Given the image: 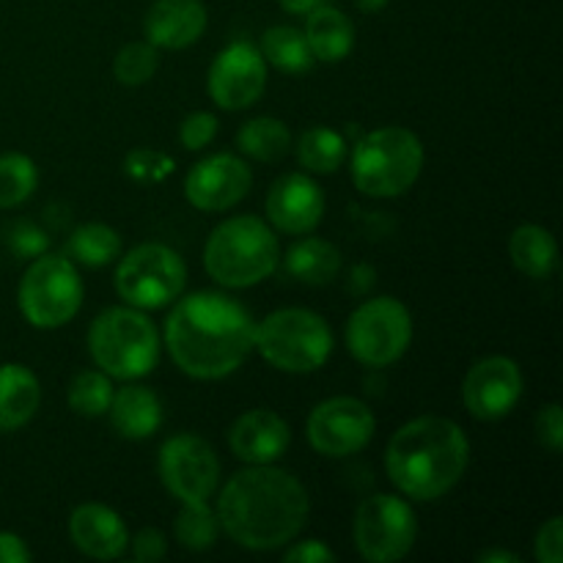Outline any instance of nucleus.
<instances>
[{
    "label": "nucleus",
    "mask_w": 563,
    "mask_h": 563,
    "mask_svg": "<svg viewBox=\"0 0 563 563\" xmlns=\"http://www.w3.org/2000/svg\"><path fill=\"white\" fill-rule=\"evenodd\" d=\"M214 135H218V119L207 110L190 113L179 126V141L187 152H201L203 146L214 141Z\"/></svg>",
    "instance_id": "nucleus-36"
},
{
    "label": "nucleus",
    "mask_w": 563,
    "mask_h": 563,
    "mask_svg": "<svg viewBox=\"0 0 563 563\" xmlns=\"http://www.w3.org/2000/svg\"><path fill=\"white\" fill-rule=\"evenodd\" d=\"M113 280L126 306L154 311L179 300L187 284V267L174 247L146 242L121 258Z\"/></svg>",
    "instance_id": "nucleus-9"
},
{
    "label": "nucleus",
    "mask_w": 563,
    "mask_h": 563,
    "mask_svg": "<svg viewBox=\"0 0 563 563\" xmlns=\"http://www.w3.org/2000/svg\"><path fill=\"white\" fill-rule=\"evenodd\" d=\"M291 443L289 423L273 410H247L229 429V445L247 465H273Z\"/></svg>",
    "instance_id": "nucleus-18"
},
{
    "label": "nucleus",
    "mask_w": 563,
    "mask_h": 563,
    "mask_svg": "<svg viewBox=\"0 0 563 563\" xmlns=\"http://www.w3.org/2000/svg\"><path fill=\"white\" fill-rule=\"evenodd\" d=\"M511 264L528 278H550L559 264V245L544 225L526 223L509 240Z\"/></svg>",
    "instance_id": "nucleus-25"
},
{
    "label": "nucleus",
    "mask_w": 563,
    "mask_h": 563,
    "mask_svg": "<svg viewBox=\"0 0 563 563\" xmlns=\"http://www.w3.org/2000/svg\"><path fill=\"white\" fill-rule=\"evenodd\" d=\"M69 537L82 555L97 561H115L130 548L124 520L102 504H82L69 517Z\"/></svg>",
    "instance_id": "nucleus-19"
},
{
    "label": "nucleus",
    "mask_w": 563,
    "mask_h": 563,
    "mask_svg": "<svg viewBox=\"0 0 563 563\" xmlns=\"http://www.w3.org/2000/svg\"><path fill=\"white\" fill-rule=\"evenodd\" d=\"M297 159L308 174H335L346 159V137L333 126H311L297 141Z\"/></svg>",
    "instance_id": "nucleus-29"
},
{
    "label": "nucleus",
    "mask_w": 563,
    "mask_h": 563,
    "mask_svg": "<svg viewBox=\"0 0 563 563\" xmlns=\"http://www.w3.org/2000/svg\"><path fill=\"white\" fill-rule=\"evenodd\" d=\"M220 520L218 511L209 509L207 500H196V504H181V511L176 515L174 537L185 550H209L218 542Z\"/></svg>",
    "instance_id": "nucleus-30"
},
{
    "label": "nucleus",
    "mask_w": 563,
    "mask_h": 563,
    "mask_svg": "<svg viewBox=\"0 0 563 563\" xmlns=\"http://www.w3.org/2000/svg\"><path fill=\"white\" fill-rule=\"evenodd\" d=\"M38 170L27 154H0V209H14L33 196Z\"/></svg>",
    "instance_id": "nucleus-31"
},
{
    "label": "nucleus",
    "mask_w": 563,
    "mask_h": 563,
    "mask_svg": "<svg viewBox=\"0 0 563 563\" xmlns=\"http://www.w3.org/2000/svg\"><path fill=\"white\" fill-rule=\"evenodd\" d=\"M88 352L99 372L132 383L152 374L159 363V333L141 308H108L91 322Z\"/></svg>",
    "instance_id": "nucleus-5"
},
{
    "label": "nucleus",
    "mask_w": 563,
    "mask_h": 563,
    "mask_svg": "<svg viewBox=\"0 0 563 563\" xmlns=\"http://www.w3.org/2000/svg\"><path fill=\"white\" fill-rule=\"evenodd\" d=\"M256 322L242 302L223 291L181 297L165 322L170 361L192 379H223L253 352Z\"/></svg>",
    "instance_id": "nucleus-1"
},
{
    "label": "nucleus",
    "mask_w": 563,
    "mask_h": 563,
    "mask_svg": "<svg viewBox=\"0 0 563 563\" xmlns=\"http://www.w3.org/2000/svg\"><path fill=\"white\" fill-rule=\"evenodd\" d=\"M306 38L313 58L322 64H339L355 47V25L344 11L319 3L306 14Z\"/></svg>",
    "instance_id": "nucleus-23"
},
{
    "label": "nucleus",
    "mask_w": 563,
    "mask_h": 563,
    "mask_svg": "<svg viewBox=\"0 0 563 563\" xmlns=\"http://www.w3.org/2000/svg\"><path fill=\"white\" fill-rule=\"evenodd\" d=\"M159 66V53L152 42H132L119 49L113 60V75L121 86H146Z\"/></svg>",
    "instance_id": "nucleus-33"
},
{
    "label": "nucleus",
    "mask_w": 563,
    "mask_h": 563,
    "mask_svg": "<svg viewBox=\"0 0 563 563\" xmlns=\"http://www.w3.org/2000/svg\"><path fill=\"white\" fill-rule=\"evenodd\" d=\"M207 5L201 0H154L143 31L157 49H185L207 31Z\"/></svg>",
    "instance_id": "nucleus-20"
},
{
    "label": "nucleus",
    "mask_w": 563,
    "mask_h": 563,
    "mask_svg": "<svg viewBox=\"0 0 563 563\" xmlns=\"http://www.w3.org/2000/svg\"><path fill=\"white\" fill-rule=\"evenodd\" d=\"M132 559L141 563H154L163 561L165 553H168V544H165V537L157 531V528H143L135 539H132Z\"/></svg>",
    "instance_id": "nucleus-39"
},
{
    "label": "nucleus",
    "mask_w": 563,
    "mask_h": 563,
    "mask_svg": "<svg viewBox=\"0 0 563 563\" xmlns=\"http://www.w3.org/2000/svg\"><path fill=\"white\" fill-rule=\"evenodd\" d=\"M280 245L275 231L253 214H240L209 234L203 245V267L214 284L225 289H251L275 273Z\"/></svg>",
    "instance_id": "nucleus-4"
},
{
    "label": "nucleus",
    "mask_w": 563,
    "mask_h": 563,
    "mask_svg": "<svg viewBox=\"0 0 563 563\" xmlns=\"http://www.w3.org/2000/svg\"><path fill=\"white\" fill-rule=\"evenodd\" d=\"M533 553L539 563H561L563 561V520L561 517H550L537 533L533 542Z\"/></svg>",
    "instance_id": "nucleus-38"
},
{
    "label": "nucleus",
    "mask_w": 563,
    "mask_h": 563,
    "mask_svg": "<svg viewBox=\"0 0 563 563\" xmlns=\"http://www.w3.org/2000/svg\"><path fill=\"white\" fill-rule=\"evenodd\" d=\"M236 146L245 157L256 159V163H275V159L289 154L291 132L280 119L258 115V119L242 124L240 135H236Z\"/></svg>",
    "instance_id": "nucleus-27"
},
{
    "label": "nucleus",
    "mask_w": 563,
    "mask_h": 563,
    "mask_svg": "<svg viewBox=\"0 0 563 563\" xmlns=\"http://www.w3.org/2000/svg\"><path fill=\"white\" fill-rule=\"evenodd\" d=\"M537 438L550 454H561L563 449V410L561 405L550 401L537 416Z\"/></svg>",
    "instance_id": "nucleus-37"
},
{
    "label": "nucleus",
    "mask_w": 563,
    "mask_h": 563,
    "mask_svg": "<svg viewBox=\"0 0 563 563\" xmlns=\"http://www.w3.org/2000/svg\"><path fill=\"white\" fill-rule=\"evenodd\" d=\"M253 350L286 374H311L333 352V330L308 308H280L256 324Z\"/></svg>",
    "instance_id": "nucleus-7"
},
{
    "label": "nucleus",
    "mask_w": 563,
    "mask_h": 563,
    "mask_svg": "<svg viewBox=\"0 0 563 563\" xmlns=\"http://www.w3.org/2000/svg\"><path fill=\"white\" fill-rule=\"evenodd\" d=\"M286 273L308 286H328L341 273V251L328 240L306 236L286 253Z\"/></svg>",
    "instance_id": "nucleus-24"
},
{
    "label": "nucleus",
    "mask_w": 563,
    "mask_h": 563,
    "mask_svg": "<svg viewBox=\"0 0 563 563\" xmlns=\"http://www.w3.org/2000/svg\"><path fill=\"white\" fill-rule=\"evenodd\" d=\"M412 344V317L396 297H374L357 306L346 322V346L368 368L399 361Z\"/></svg>",
    "instance_id": "nucleus-10"
},
{
    "label": "nucleus",
    "mask_w": 563,
    "mask_h": 563,
    "mask_svg": "<svg viewBox=\"0 0 563 563\" xmlns=\"http://www.w3.org/2000/svg\"><path fill=\"white\" fill-rule=\"evenodd\" d=\"M258 49H262L267 64L286 71V75H306V71L317 64L311 47H308L306 33H302L300 27L291 25L267 27L262 36V47Z\"/></svg>",
    "instance_id": "nucleus-26"
},
{
    "label": "nucleus",
    "mask_w": 563,
    "mask_h": 563,
    "mask_svg": "<svg viewBox=\"0 0 563 563\" xmlns=\"http://www.w3.org/2000/svg\"><path fill=\"white\" fill-rule=\"evenodd\" d=\"M253 170L236 154H212L190 168L185 179V196L201 212H225L251 192Z\"/></svg>",
    "instance_id": "nucleus-16"
},
{
    "label": "nucleus",
    "mask_w": 563,
    "mask_h": 563,
    "mask_svg": "<svg viewBox=\"0 0 563 563\" xmlns=\"http://www.w3.org/2000/svg\"><path fill=\"white\" fill-rule=\"evenodd\" d=\"M267 218L284 234H311L324 218V192L308 174H286L267 192Z\"/></svg>",
    "instance_id": "nucleus-17"
},
{
    "label": "nucleus",
    "mask_w": 563,
    "mask_h": 563,
    "mask_svg": "<svg viewBox=\"0 0 563 563\" xmlns=\"http://www.w3.org/2000/svg\"><path fill=\"white\" fill-rule=\"evenodd\" d=\"M124 170L130 179L141 181V185H157L165 176L174 174V157L159 148L137 146L124 157Z\"/></svg>",
    "instance_id": "nucleus-34"
},
{
    "label": "nucleus",
    "mask_w": 563,
    "mask_h": 563,
    "mask_svg": "<svg viewBox=\"0 0 563 563\" xmlns=\"http://www.w3.org/2000/svg\"><path fill=\"white\" fill-rule=\"evenodd\" d=\"M478 563H520L515 553H506V550H487V553L478 555Z\"/></svg>",
    "instance_id": "nucleus-42"
},
{
    "label": "nucleus",
    "mask_w": 563,
    "mask_h": 563,
    "mask_svg": "<svg viewBox=\"0 0 563 563\" xmlns=\"http://www.w3.org/2000/svg\"><path fill=\"white\" fill-rule=\"evenodd\" d=\"M69 407L82 418L108 416L110 399H113V383L104 372H80L69 383Z\"/></svg>",
    "instance_id": "nucleus-32"
},
{
    "label": "nucleus",
    "mask_w": 563,
    "mask_h": 563,
    "mask_svg": "<svg viewBox=\"0 0 563 563\" xmlns=\"http://www.w3.org/2000/svg\"><path fill=\"white\" fill-rule=\"evenodd\" d=\"M42 405L38 377L22 363L0 366V432H16L36 416Z\"/></svg>",
    "instance_id": "nucleus-22"
},
{
    "label": "nucleus",
    "mask_w": 563,
    "mask_h": 563,
    "mask_svg": "<svg viewBox=\"0 0 563 563\" xmlns=\"http://www.w3.org/2000/svg\"><path fill=\"white\" fill-rule=\"evenodd\" d=\"M280 5H284V11H289V14H308L311 9H317L319 0H280Z\"/></svg>",
    "instance_id": "nucleus-43"
},
{
    "label": "nucleus",
    "mask_w": 563,
    "mask_h": 563,
    "mask_svg": "<svg viewBox=\"0 0 563 563\" xmlns=\"http://www.w3.org/2000/svg\"><path fill=\"white\" fill-rule=\"evenodd\" d=\"M306 487L273 465H251L234 473L218 498L220 528L240 548L267 553L295 542L308 522Z\"/></svg>",
    "instance_id": "nucleus-2"
},
{
    "label": "nucleus",
    "mask_w": 563,
    "mask_h": 563,
    "mask_svg": "<svg viewBox=\"0 0 563 563\" xmlns=\"http://www.w3.org/2000/svg\"><path fill=\"white\" fill-rule=\"evenodd\" d=\"M108 416L115 432L126 440H146L163 427V405L157 394L137 383L113 390Z\"/></svg>",
    "instance_id": "nucleus-21"
},
{
    "label": "nucleus",
    "mask_w": 563,
    "mask_h": 563,
    "mask_svg": "<svg viewBox=\"0 0 563 563\" xmlns=\"http://www.w3.org/2000/svg\"><path fill=\"white\" fill-rule=\"evenodd\" d=\"M291 544V542H289ZM286 563H333L335 553L319 539H306V542H295L284 553Z\"/></svg>",
    "instance_id": "nucleus-40"
},
{
    "label": "nucleus",
    "mask_w": 563,
    "mask_h": 563,
    "mask_svg": "<svg viewBox=\"0 0 563 563\" xmlns=\"http://www.w3.org/2000/svg\"><path fill=\"white\" fill-rule=\"evenodd\" d=\"M423 170V143L407 126L366 132L352 152V181L363 196H405Z\"/></svg>",
    "instance_id": "nucleus-6"
},
{
    "label": "nucleus",
    "mask_w": 563,
    "mask_h": 563,
    "mask_svg": "<svg viewBox=\"0 0 563 563\" xmlns=\"http://www.w3.org/2000/svg\"><path fill=\"white\" fill-rule=\"evenodd\" d=\"M267 88V60L251 42H234L220 49L209 66L207 91L223 110H245L258 102Z\"/></svg>",
    "instance_id": "nucleus-14"
},
{
    "label": "nucleus",
    "mask_w": 563,
    "mask_h": 563,
    "mask_svg": "<svg viewBox=\"0 0 563 563\" xmlns=\"http://www.w3.org/2000/svg\"><path fill=\"white\" fill-rule=\"evenodd\" d=\"M355 548L372 563H396L412 550L418 537L416 511L399 495L377 493L355 511Z\"/></svg>",
    "instance_id": "nucleus-11"
},
{
    "label": "nucleus",
    "mask_w": 563,
    "mask_h": 563,
    "mask_svg": "<svg viewBox=\"0 0 563 563\" xmlns=\"http://www.w3.org/2000/svg\"><path fill=\"white\" fill-rule=\"evenodd\" d=\"M471 462V443L460 423L421 416L399 427L385 449V467L401 495L438 500L460 484Z\"/></svg>",
    "instance_id": "nucleus-3"
},
{
    "label": "nucleus",
    "mask_w": 563,
    "mask_h": 563,
    "mask_svg": "<svg viewBox=\"0 0 563 563\" xmlns=\"http://www.w3.org/2000/svg\"><path fill=\"white\" fill-rule=\"evenodd\" d=\"M374 412L355 396H333L311 410L306 423L308 443L317 454L341 460L366 449L374 438Z\"/></svg>",
    "instance_id": "nucleus-12"
},
{
    "label": "nucleus",
    "mask_w": 563,
    "mask_h": 563,
    "mask_svg": "<svg viewBox=\"0 0 563 563\" xmlns=\"http://www.w3.org/2000/svg\"><path fill=\"white\" fill-rule=\"evenodd\" d=\"M522 396V372L511 357L489 355L471 366L462 383L467 412L478 421H500Z\"/></svg>",
    "instance_id": "nucleus-15"
},
{
    "label": "nucleus",
    "mask_w": 563,
    "mask_h": 563,
    "mask_svg": "<svg viewBox=\"0 0 563 563\" xmlns=\"http://www.w3.org/2000/svg\"><path fill=\"white\" fill-rule=\"evenodd\" d=\"M31 550L16 533L0 531V563H27Z\"/></svg>",
    "instance_id": "nucleus-41"
},
{
    "label": "nucleus",
    "mask_w": 563,
    "mask_h": 563,
    "mask_svg": "<svg viewBox=\"0 0 563 563\" xmlns=\"http://www.w3.org/2000/svg\"><path fill=\"white\" fill-rule=\"evenodd\" d=\"M355 5L361 11H368V14H374V11L385 9L388 5V0H355Z\"/></svg>",
    "instance_id": "nucleus-44"
},
{
    "label": "nucleus",
    "mask_w": 563,
    "mask_h": 563,
    "mask_svg": "<svg viewBox=\"0 0 563 563\" xmlns=\"http://www.w3.org/2000/svg\"><path fill=\"white\" fill-rule=\"evenodd\" d=\"M66 256L82 267H104L121 256V236L108 223H86L75 229L66 242Z\"/></svg>",
    "instance_id": "nucleus-28"
},
{
    "label": "nucleus",
    "mask_w": 563,
    "mask_h": 563,
    "mask_svg": "<svg viewBox=\"0 0 563 563\" xmlns=\"http://www.w3.org/2000/svg\"><path fill=\"white\" fill-rule=\"evenodd\" d=\"M5 240H9L11 253H16L20 258H31V262L49 251L47 231L38 229L36 223H27V220H20V223L11 225Z\"/></svg>",
    "instance_id": "nucleus-35"
},
{
    "label": "nucleus",
    "mask_w": 563,
    "mask_h": 563,
    "mask_svg": "<svg viewBox=\"0 0 563 563\" xmlns=\"http://www.w3.org/2000/svg\"><path fill=\"white\" fill-rule=\"evenodd\" d=\"M159 478L181 504L209 500L220 482L218 454L198 434H176L159 449Z\"/></svg>",
    "instance_id": "nucleus-13"
},
{
    "label": "nucleus",
    "mask_w": 563,
    "mask_h": 563,
    "mask_svg": "<svg viewBox=\"0 0 563 563\" xmlns=\"http://www.w3.org/2000/svg\"><path fill=\"white\" fill-rule=\"evenodd\" d=\"M22 317L38 330H55L69 324L82 306V280L75 262L58 253H42L33 258L20 280Z\"/></svg>",
    "instance_id": "nucleus-8"
}]
</instances>
